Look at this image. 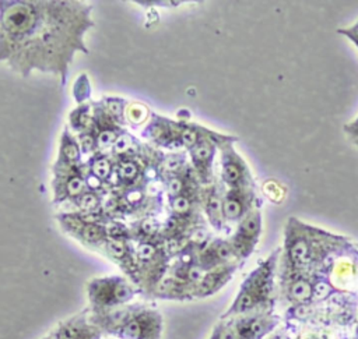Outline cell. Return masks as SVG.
<instances>
[{
  "label": "cell",
  "instance_id": "cell-1",
  "mask_svg": "<svg viewBox=\"0 0 358 339\" xmlns=\"http://www.w3.org/2000/svg\"><path fill=\"white\" fill-rule=\"evenodd\" d=\"M91 7L77 1H0V61L28 75L34 68L66 82L74 52L88 53Z\"/></svg>",
  "mask_w": 358,
  "mask_h": 339
},
{
  "label": "cell",
  "instance_id": "cell-2",
  "mask_svg": "<svg viewBox=\"0 0 358 339\" xmlns=\"http://www.w3.org/2000/svg\"><path fill=\"white\" fill-rule=\"evenodd\" d=\"M343 243H345L344 239L323 232L319 227L306 226L292 216L285 227L282 269L310 272L334 247H340Z\"/></svg>",
  "mask_w": 358,
  "mask_h": 339
},
{
  "label": "cell",
  "instance_id": "cell-3",
  "mask_svg": "<svg viewBox=\"0 0 358 339\" xmlns=\"http://www.w3.org/2000/svg\"><path fill=\"white\" fill-rule=\"evenodd\" d=\"M91 321L116 339H161V314L145 306H123L105 312H92Z\"/></svg>",
  "mask_w": 358,
  "mask_h": 339
},
{
  "label": "cell",
  "instance_id": "cell-4",
  "mask_svg": "<svg viewBox=\"0 0 358 339\" xmlns=\"http://www.w3.org/2000/svg\"><path fill=\"white\" fill-rule=\"evenodd\" d=\"M278 255L280 250H274L245 278L231 307L222 314V319L256 311H271L274 306V276Z\"/></svg>",
  "mask_w": 358,
  "mask_h": 339
},
{
  "label": "cell",
  "instance_id": "cell-5",
  "mask_svg": "<svg viewBox=\"0 0 358 339\" xmlns=\"http://www.w3.org/2000/svg\"><path fill=\"white\" fill-rule=\"evenodd\" d=\"M87 292L92 312H105L123 307L137 293L134 286L122 276L92 279L87 286Z\"/></svg>",
  "mask_w": 358,
  "mask_h": 339
},
{
  "label": "cell",
  "instance_id": "cell-6",
  "mask_svg": "<svg viewBox=\"0 0 358 339\" xmlns=\"http://www.w3.org/2000/svg\"><path fill=\"white\" fill-rule=\"evenodd\" d=\"M262 234V213L257 208L250 211L242 220L228 240L238 261L246 259L256 248Z\"/></svg>",
  "mask_w": 358,
  "mask_h": 339
},
{
  "label": "cell",
  "instance_id": "cell-7",
  "mask_svg": "<svg viewBox=\"0 0 358 339\" xmlns=\"http://www.w3.org/2000/svg\"><path fill=\"white\" fill-rule=\"evenodd\" d=\"M227 319H231L236 339H264L280 322L271 311H256Z\"/></svg>",
  "mask_w": 358,
  "mask_h": 339
},
{
  "label": "cell",
  "instance_id": "cell-8",
  "mask_svg": "<svg viewBox=\"0 0 358 339\" xmlns=\"http://www.w3.org/2000/svg\"><path fill=\"white\" fill-rule=\"evenodd\" d=\"M232 141L234 140H229V141L224 142V145H222V155H221L222 180L229 188L253 187L250 170H249L246 162L234 151V148L231 145Z\"/></svg>",
  "mask_w": 358,
  "mask_h": 339
},
{
  "label": "cell",
  "instance_id": "cell-9",
  "mask_svg": "<svg viewBox=\"0 0 358 339\" xmlns=\"http://www.w3.org/2000/svg\"><path fill=\"white\" fill-rule=\"evenodd\" d=\"M101 329L91 321L87 312H80L60 322L48 339H101Z\"/></svg>",
  "mask_w": 358,
  "mask_h": 339
},
{
  "label": "cell",
  "instance_id": "cell-10",
  "mask_svg": "<svg viewBox=\"0 0 358 339\" xmlns=\"http://www.w3.org/2000/svg\"><path fill=\"white\" fill-rule=\"evenodd\" d=\"M256 201L253 187H238L229 188L222 199V213L224 220L239 222L250 211H253V204Z\"/></svg>",
  "mask_w": 358,
  "mask_h": 339
},
{
  "label": "cell",
  "instance_id": "cell-11",
  "mask_svg": "<svg viewBox=\"0 0 358 339\" xmlns=\"http://www.w3.org/2000/svg\"><path fill=\"white\" fill-rule=\"evenodd\" d=\"M236 268V262H232L207 271L194 289V297H207L217 293L222 286L228 283Z\"/></svg>",
  "mask_w": 358,
  "mask_h": 339
},
{
  "label": "cell",
  "instance_id": "cell-12",
  "mask_svg": "<svg viewBox=\"0 0 358 339\" xmlns=\"http://www.w3.org/2000/svg\"><path fill=\"white\" fill-rule=\"evenodd\" d=\"M329 280L338 290L358 289V265L348 258L336 261L330 269Z\"/></svg>",
  "mask_w": 358,
  "mask_h": 339
},
{
  "label": "cell",
  "instance_id": "cell-13",
  "mask_svg": "<svg viewBox=\"0 0 358 339\" xmlns=\"http://www.w3.org/2000/svg\"><path fill=\"white\" fill-rule=\"evenodd\" d=\"M215 145L211 138L204 137L201 138L193 148H192V160L193 165L200 176V179L207 183L211 177V162L214 158Z\"/></svg>",
  "mask_w": 358,
  "mask_h": 339
},
{
  "label": "cell",
  "instance_id": "cell-14",
  "mask_svg": "<svg viewBox=\"0 0 358 339\" xmlns=\"http://www.w3.org/2000/svg\"><path fill=\"white\" fill-rule=\"evenodd\" d=\"M222 199L215 187L210 188L206 197V212L210 219V223L215 227V230H221L224 226V213H222Z\"/></svg>",
  "mask_w": 358,
  "mask_h": 339
},
{
  "label": "cell",
  "instance_id": "cell-15",
  "mask_svg": "<svg viewBox=\"0 0 358 339\" xmlns=\"http://www.w3.org/2000/svg\"><path fill=\"white\" fill-rule=\"evenodd\" d=\"M77 237L85 243L92 246H103L108 240V232L99 225L95 223H84L81 230L77 233Z\"/></svg>",
  "mask_w": 358,
  "mask_h": 339
},
{
  "label": "cell",
  "instance_id": "cell-16",
  "mask_svg": "<svg viewBox=\"0 0 358 339\" xmlns=\"http://www.w3.org/2000/svg\"><path fill=\"white\" fill-rule=\"evenodd\" d=\"M60 151L63 153V156L69 160V162H76L80 158V149L77 146V144L73 141V138L69 135L67 131H64L63 137H62V142H60Z\"/></svg>",
  "mask_w": 358,
  "mask_h": 339
},
{
  "label": "cell",
  "instance_id": "cell-17",
  "mask_svg": "<svg viewBox=\"0 0 358 339\" xmlns=\"http://www.w3.org/2000/svg\"><path fill=\"white\" fill-rule=\"evenodd\" d=\"M208 339H236L231 319H222L217 324Z\"/></svg>",
  "mask_w": 358,
  "mask_h": 339
},
{
  "label": "cell",
  "instance_id": "cell-18",
  "mask_svg": "<svg viewBox=\"0 0 358 339\" xmlns=\"http://www.w3.org/2000/svg\"><path fill=\"white\" fill-rule=\"evenodd\" d=\"M298 339H334V336L329 329L310 328V329H305L298 336Z\"/></svg>",
  "mask_w": 358,
  "mask_h": 339
},
{
  "label": "cell",
  "instance_id": "cell-19",
  "mask_svg": "<svg viewBox=\"0 0 358 339\" xmlns=\"http://www.w3.org/2000/svg\"><path fill=\"white\" fill-rule=\"evenodd\" d=\"M147 117V109L144 105H130L127 107V119L134 123L138 124L141 123L144 119Z\"/></svg>",
  "mask_w": 358,
  "mask_h": 339
},
{
  "label": "cell",
  "instance_id": "cell-20",
  "mask_svg": "<svg viewBox=\"0 0 358 339\" xmlns=\"http://www.w3.org/2000/svg\"><path fill=\"white\" fill-rule=\"evenodd\" d=\"M70 120H71V126L76 127L77 130L85 128V127H87V123H88V120H90V116H88V113H87V107H80V109H77L76 112H73Z\"/></svg>",
  "mask_w": 358,
  "mask_h": 339
},
{
  "label": "cell",
  "instance_id": "cell-21",
  "mask_svg": "<svg viewBox=\"0 0 358 339\" xmlns=\"http://www.w3.org/2000/svg\"><path fill=\"white\" fill-rule=\"evenodd\" d=\"M110 173V165L106 159H96L92 165V174L96 179H106Z\"/></svg>",
  "mask_w": 358,
  "mask_h": 339
},
{
  "label": "cell",
  "instance_id": "cell-22",
  "mask_svg": "<svg viewBox=\"0 0 358 339\" xmlns=\"http://www.w3.org/2000/svg\"><path fill=\"white\" fill-rule=\"evenodd\" d=\"M119 174L124 180H133L137 176V166H136V163H133V162L122 163L120 169H119Z\"/></svg>",
  "mask_w": 358,
  "mask_h": 339
},
{
  "label": "cell",
  "instance_id": "cell-23",
  "mask_svg": "<svg viewBox=\"0 0 358 339\" xmlns=\"http://www.w3.org/2000/svg\"><path fill=\"white\" fill-rule=\"evenodd\" d=\"M338 33L344 35L347 39H350L358 47V21L355 24H352L351 27H348V28L338 29Z\"/></svg>",
  "mask_w": 358,
  "mask_h": 339
},
{
  "label": "cell",
  "instance_id": "cell-24",
  "mask_svg": "<svg viewBox=\"0 0 358 339\" xmlns=\"http://www.w3.org/2000/svg\"><path fill=\"white\" fill-rule=\"evenodd\" d=\"M172 208H173L176 212L183 213V212L189 211L190 202H189L187 197H185V195H176V197L173 198V201H172Z\"/></svg>",
  "mask_w": 358,
  "mask_h": 339
},
{
  "label": "cell",
  "instance_id": "cell-25",
  "mask_svg": "<svg viewBox=\"0 0 358 339\" xmlns=\"http://www.w3.org/2000/svg\"><path fill=\"white\" fill-rule=\"evenodd\" d=\"M98 205V198L94 194H85L80 198V206L84 209H94Z\"/></svg>",
  "mask_w": 358,
  "mask_h": 339
},
{
  "label": "cell",
  "instance_id": "cell-26",
  "mask_svg": "<svg viewBox=\"0 0 358 339\" xmlns=\"http://www.w3.org/2000/svg\"><path fill=\"white\" fill-rule=\"evenodd\" d=\"M99 142L101 144H103V145H109L110 142H113V140H115V133L113 131H103L101 135H99Z\"/></svg>",
  "mask_w": 358,
  "mask_h": 339
},
{
  "label": "cell",
  "instance_id": "cell-27",
  "mask_svg": "<svg viewBox=\"0 0 358 339\" xmlns=\"http://www.w3.org/2000/svg\"><path fill=\"white\" fill-rule=\"evenodd\" d=\"M117 140V138H116ZM127 148H129V140H127V137H120L117 141H116V144H115V151L116 152H124V151H127Z\"/></svg>",
  "mask_w": 358,
  "mask_h": 339
},
{
  "label": "cell",
  "instance_id": "cell-28",
  "mask_svg": "<svg viewBox=\"0 0 358 339\" xmlns=\"http://www.w3.org/2000/svg\"><path fill=\"white\" fill-rule=\"evenodd\" d=\"M267 339H288V338H287V335H285L284 331H277L275 333L270 335V338L267 336Z\"/></svg>",
  "mask_w": 358,
  "mask_h": 339
},
{
  "label": "cell",
  "instance_id": "cell-29",
  "mask_svg": "<svg viewBox=\"0 0 358 339\" xmlns=\"http://www.w3.org/2000/svg\"><path fill=\"white\" fill-rule=\"evenodd\" d=\"M348 137L351 138V141H352L355 145H358V133H354V134H348Z\"/></svg>",
  "mask_w": 358,
  "mask_h": 339
},
{
  "label": "cell",
  "instance_id": "cell-30",
  "mask_svg": "<svg viewBox=\"0 0 358 339\" xmlns=\"http://www.w3.org/2000/svg\"><path fill=\"white\" fill-rule=\"evenodd\" d=\"M354 339H358V321H357V325H355V332H354Z\"/></svg>",
  "mask_w": 358,
  "mask_h": 339
},
{
  "label": "cell",
  "instance_id": "cell-31",
  "mask_svg": "<svg viewBox=\"0 0 358 339\" xmlns=\"http://www.w3.org/2000/svg\"><path fill=\"white\" fill-rule=\"evenodd\" d=\"M357 247H358V244H357Z\"/></svg>",
  "mask_w": 358,
  "mask_h": 339
}]
</instances>
